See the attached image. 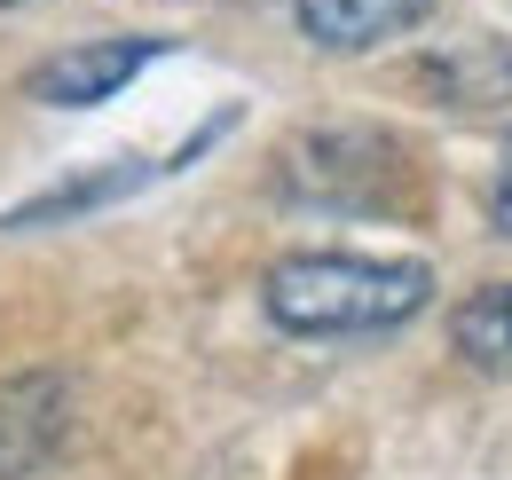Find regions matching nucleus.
I'll return each instance as SVG.
<instances>
[{"label": "nucleus", "instance_id": "7", "mask_svg": "<svg viewBox=\"0 0 512 480\" xmlns=\"http://www.w3.org/2000/svg\"><path fill=\"white\" fill-rule=\"evenodd\" d=\"M489 213H497V229L512 237V150H505V166H497V197H489Z\"/></svg>", "mask_w": 512, "mask_h": 480}, {"label": "nucleus", "instance_id": "1", "mask_svg": "<svg viewBox=\"0 0 512 480\" xmlns=\"http://www.w3.org/2000/svg\"><path fill=\"white\" fill-rule=\"evenodd\" d=\"M426 300H434V268L426 260H371V252H292L260 284L268 323L292 331V339L402 331Z\"/></svg>", "mask_w": 512, "mask_h": 480}, {"label": "nucleus", "instance_id": "5", "mask_svg": "<svg viewBox=\"0 0 512 480\" xmlns=\"http://www.w3.org/2000/svg\"><path fill=\"white\" fill-rule=\"evenodd\" d=\"M426 79L442 87L449 103H505L512 95V48H497V40H481V48H457V56H434L426 63Z\"/></svg>", "mask_w": 512, "mask_h": 480}, {"label": "nucleus", "instance_id": "2", "mask_svg": "<svg viewBox=\"0 0 512 480\" xmlns=\"http://www.w3.org/2000/svg\"><path fill=\"white\" fill-rule=\"evenodd\" d=\"M71 433V386L56 370H24L0 386V480H40L64 457Z\"/></svg>", "mask_w": 512, "mask_h": 480}, {"label": "nucleus", "instance_id": "3", "mask_svg": "<svg viewBox=\"0 0 512 480\" xmlns=\"http://www.w3.org/2000/svg\"><path fill=\"white\" fill-rule=\"evenodd\" d=\"M158 56H166V40H87V48L48 56L32 79H24V87H32L40 103H56V111H95V103L127 95V87H134V79H142Z\"/></svg>", "mask_w": 512, "mask_h": 480}, {"label": "nucleus", "instance_id": "8", "mask_svg": "<svg viewBox=\"0 0 512 480\" xmlns=\"http://www.w3.org/2000/svg\"><path fill=\"white\" fill-rule=\"evenodd\" d=\"M0 8H16V0H0Z\"/></svg>", "mask_w": 512, "mask_h": 480}, {"label": "nucleus", "instance_id": "4", "mask_svg": "<svg viewBox=\"0 0 512 480\" xmlns=\"http://www.w3.org/2000/svg\"><path fill=\"white\" fill-rule=\"evenodd\" d=\"M426 8H434V0H292L300 32H308L316 48H331V56L386 48V40L418 32V24H426Z\"/></svg>", "mask_w": 512, "mask_h": 480}, {"label": "nucleus", "instance_id": "6", "mask_svg": "<svg viewBox=\"0 0 512 480\" xmlns=\"http://www.w3.org/2000/svg\"><path fill=\"white\" fill-rule=\"evenodd\" d=\"M449 339H457V355L481 362V370H512V284L465 300L457 315H449Z\"/></svg>", "mask_w": 512, "mask_h": 480}]
</instances>
